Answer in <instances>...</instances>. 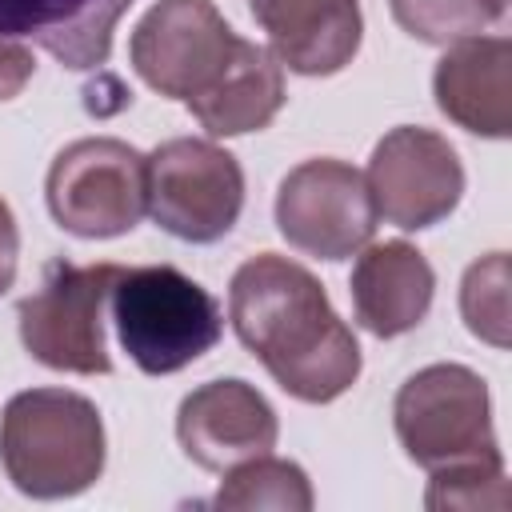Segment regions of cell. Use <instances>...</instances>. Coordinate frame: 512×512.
<instances>
[{
    "label": "cell",
    "mask_w": 512,
    "mask_h": 512,
    "mask_svg": "<svg viewBox=\"0 0 512 512\" xmlns=\"http://www.w3.org/2000/svg\"><path fill=\"white\" fill-rule=\"evenodd\" d=\"M228 320L268 376L304 404H328L360 376L356 332L340 320L324 284L288 256L260 252L236 268Z\"/></svg>",
    "instance_id": "6da1fadb"
},
{
    "label": "cell",
    "mask_w": 512,
    "mask_h": 512,
    "mask_svg": "<svg viewBox=\"0 0 512 512\" xmlns=\"http://www.w3.org/2000/svg\"><path fill=\"white\" fill-rule=\"evenodd\" d=\"M100 408L68 388H28L4 404L0 464L16 492L64 500L88 492L104 472Z\"/></svg>",
    "instance_id": "7a4b0ae2"
},
{
    "label": "cell",
    "mask_w": 512,
    "mask_h": 512,
    "mask_svg": "<svg viewBox=\"0 0 512 512\" xmlns=\"http://www.w3.org/2000/svg\"><path fill=\"white\" fill-rule=\"evenodd\" d=\"M108 312L120 348L148 376H172L212 352L224 336L220 304L180 268H120Z\"/></svg>",
    "instance_id": "3957f363"
},
{
    "label": "cell",
    "mask_w": 512,
    "mask_h": 512,
    "mask_svg": "<svg viewBox=\"0 0 512 512\" xmlns=\"http://www.w3.org/2000/svg\"><path fill=\"white\" fill-rule=\"evenodd\" d=\"M392 424L408 460L428 472L468 460H504L488 384L464 364H428L412 372L392 400Z\"/></svg>",
    "instance_id": "277c9868"
},
{
    "label": "cell",
    "mask_w": 512,
    "mask_h": 512,
    "mask_svg": "<svg viewBox=\"0 0 512 512\" xmlns=\"http://www.w3.org/2000/svg\"><path fill=\"white\" fill-rule=\"evenodd\" d=\"M52 220L80 240L132 232L148 212V160L116 136H84L56 152L44 180Z\"/></svg>",
    "instance_id": "5b68a950"
},
{
    "label": "cell",
    "mask_w": 512,
    "mask_h": 512,
    "mask_svg": "<svg viewBox=\"0 0 512 512\" xmlns=\"http://www.w3.org/2000/svg\"><path fill=\"white\" fill-rule=\"evenodd\" d=\"M120 264H72L52 260L32 296L20 300V340L32 360L56 372L104 376L112 372L104 340V308Z\"/></svg>",
    "instance_id": "8992f818"
},
{
    "label": "cell",
    "mask_w": 512,
    "mask_h": 512,
    "mask_svg": "<svg viewBox=\"0 0 512 512\" xmlns=\"http://www.w3.org/2000/svg\"><path fill=\"white\" fill-rule=\"evenodd\" d=\"M148 216L176 240L216 244L244 208L240 160L200 136H176L148 156Z\"/></svg>",
    "instance_id": "52a82bcc"
},
{
    "label": "cell",
    "mask_w": 512,
    "mask_h": 512,
    "mask_svg": "<svg viewBox=\"0 0 512 512\" xmlns=\"http://www.w3.org/2000/svg\"><path fill=\"white\" fill-rule=\"evenodd\" d=\"M240 40L212 0H160L136 20L128 56L148 88L188 104L228 72Z\"/></svg>",
    "instance_id": "ba28073f"
},
{
    "label": "cell",
    "mask_w": 512,
    "mask_h": 512,
    "mask_svg": "<svg viewBox=\"0 0 512 512\" xmlns=\"http://www.w3.org/2000/svg\"><path fill=\"white\" fill-rule=\"evenodd\" d=\"M376 204L360 168L320 156L296 164L276 188L280 236L316 260H348L376 236Z\"/></svg>",
    "instance_id": "9c48e42d"
},
{
    "label": "cell",
    "mask_w": 512,
    "mask_h": 512,
    "mask_svg": "<svg viewBox=\"0 0 512 512\" xmlns=\"http://www.w3.org/2000/svg\"><path fill=\"white\" fill-rule=\"evenodd\" d=\"M368 192L376 204V216L404 232H420L452 216V208L464 196V164L456 148L432 132L400 124L392 128L368 160Z\"/></svg>",
    "instance_id": "30bf717a"
},
{
    "label": "cell",
    "mask_w": 512,
    "mask_h": 512,
    "mask_svg": "<svg viewBox=\"0 0 512 512\" xmlns=\"http://www.w3.org/2000/svg\"><path fill=\"white\" fill-rule=\"evenodd\" d=\"M276 408L248 380H208L176 408V440L184 456L208 472H228L276 448Z\"/></svg>",
    "instance_id": "8fae6325"
},
{
    "label": "cell",
    "mask_w": 512,
    "mask_h": 512,
    "mask_svg": "<svg viewBox=\"0 0 512 512\" xmlns=\"http://www.w3.org/2000/svg\"><path fill=\"white\" fill-rule=\"evenodd\" d=\"M436 108L464 132L504 140L512 132V40L468 36L448 44L432 72Z\"/></svg>",
    "instance_id": "7c38bea8"
},
{
    "label": "cell",
    "mask_w": 512,
    "mask_h": 512,
    "mask_svg": "<svg viewBox=\"0 0 512 512\" xmlns=\"http://www.w3.org/2000/svg\"><path fill=\"white\" fill-rule=\"evenodd\" d=\"M276 60L300 76H336L360 52V0H248Z\"/></svg>",
    "instance_id": "4fadbf2b"
},
{
    "label": "cell",
    "mask_w": 512,
    "mask_h": 512,
    "mask_svg": "<svg viewBox=\"0 0 512 512\" xmlns=\"http://www.w3.org/2000/svg\"><path fill=\"white\" fill-rule=\"evenodd\" d=\"M348 292L360 328H368L380 340H392L412 332L428 316L436 272L424 260V252L408 240H380L356 252Z\"/></svg>",
    "instance_id": "5bb4252c"
},
{
    "label": "cell",
    "mask_w": 512,
    "mask_h": 512,
    "mask_svg": "<svg viewBox=\"0 0 512 512\" xmlns=\"http://www.w3.org/2000/svg\"><path fill=\"white\" fill-rule=\"evenodd\" d=\"M136 0H0V36L32 40L64 68H100Z\"/></svg>",
    "instance_id": "9a60e30c"
},
{
    "label": "cell",
    "mask_w": 512,
    "mask_h": 512,
    "mask_svg": "<svg viewBox=\"0 0 512 512\" xmlns=\"http://www.w3.org/2000/svg\"><path fill=\"white\" fill-rule=\"evenodd\" d=\"M284 108V64L272 48L256 40H240L236 60L228 72L196 100H188V112L204 124L208 136H244L272 124V116Z\"/></svg>",
    "instance_id": "2e32d148"
},
{
    "label": "cell",
    "mask_w": 512,
    "mask_h": 512,
    "mask_svg": "<svg viewBox=\"0 0 512 512\" xmlns=\"http://www.w3.org/2000/svg\"><path fill=\"white\" fill-rule=\"evenodd\" d=\"M312 480L300 464L280 456H252L224 472L212 508L228 512H252V508H276V512H308L312 508Z\"/></svg>",
    "instance_id": "e0dca14e"
},
{
    "label": "cell",
    "mask_w": 512,
    "mask_h": 512,
    "mask_svg": "<svg viewBox=\"0 0 512 512\" xmlns=\"http://www.w3.org/2000/svg\"><path fill=\"white\" fill-rule=\"evenodd\" d=\"M392 20L420 44H456L504 24L508 0H388Z\"/></svg>",
    "instance_id": "ac0fdd59"
},
{
    "label": "cell",
    "mask_w": 512,
    "mask_h": 512,
    "mask_svg": "<svg viewBox=\"0 0 512 512\" xmlns=\"http://www.w3.org/2000/svg\"><path fill=\"white\" fill-rule=\"evenodd\" d=\"M460 316L472 336L508 348V252H488L460 280Z\"/></svg>",
    "instance_id": "d6986e66"
},
{
    "label": "cell",
    "mask_w": 512,
    "mask_h": 512,
    "mask_svg": "<svg viewBox=\"0 0 512 512\" xmlns=\"http://www.w3.org/2000/svg\"><path fill=\"white\" fill-rule=\"evenodd\" d=\"M424 508H508L504 460H468L436 468L424 492Z\"/></svg>",
    "instance_id": "ffe728a7"
},
{
    "label": "cell",
    "mask_w": 512,
    "mask_h": 512,
    "mask_svg": "<svg viewBox=\"0 0 512 512\" xmlns=\"http://www.w3.org/2000/svg\"><path fill=\"white\" fill-rule=\"evenodd\" d=\"M32 72H36V60H32V52L24 48V40L0 36V100L20 96L24 84L32 80Z\"/></svg>",
    "instance_id": "44dd1931"
},
{
    "label": "cell",
    "mask_w": 512,
    "mask_h": 512,
    "mask_svg": "<svg viewBox=\"0 0 512 512\" xmlns=\"http://www.w3.org/2000/svg\"><path fill=\"white\" fill-rule=\"evenodd\" d=\"M16 256H20V232L8 200H0V296L16 284Z\"/></svg>",
    "instance_id": "7402d4cb"
}]
</instances>
